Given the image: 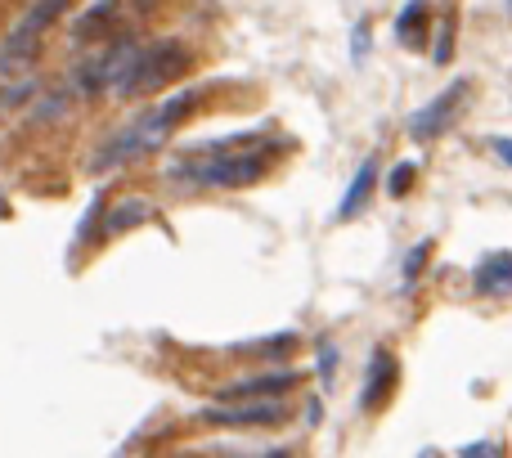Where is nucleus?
Masks as SVG:
<instances>
[{"label": "nucleus", "mask_w": 512, "mask_h": 458, "mask_svg": "<svg viewBox=\"0 0 512 458\" xmlns=\"http://www.w3.org/2000/svg\"><path fill=\"white\" fill-rule=\"evenodd\" d=\"M63 9H68V0H36V5L27 9V14L18 18L14 27H9L5 41H0V77L27 68V63L36 59V50H41V36L50 32L54 23H59Z\"/></svg>", "instance_id": "4"}, {"label": "nucleus", "mask_w": 512, "mask_h": 458, "mask_svg": "<svg viewBox=\"0 0 512 458\" xmlns=\"http://www.w3.org/2000/svg\"><path fill=\"white\" fill-rule=\"evenodd\" d=\"M203 99V90H176V95H167V99H158L153 108H144L140 117H131L126 126H117L113 135H108L104 144L95 149V158H90V171H113V167H126V162H135V158H144V153H153V149H162V144L171 140V131H176L180 122H185V113Z\"/></svg>", "instance_id": "2"}, {"label": "nucleus", "mask_w": 512, "mask_h": 458, "mask_svg": "<svg viewBox=\"0 0 512 458\" xmlns=\"http://www.w3.org/2000/svg\"><path fill=\"white\" fill-rule=\"evenodd\" d=\"M351 45H355V50H351L355 63H364V54H369V23H355V41Z\"/></svg>", "instance_id": "21"}, {"label": "nucleus", "mask_w": 512, "mask_h": 458, "mask_svg": "<svg viewBox=\"0 0 512 458\" xmlns=\"http://www.w3.org/2000/svg\"><path fill=\"white\" fill-rule=\"evenodd\" d=\"M319 378L324 382L337 378V346L333 342H319Z\"/></svg>", "instance_id": "18"}, {"label": "nucleus", "mask_w": 512, "mask_h": 458, "mask_svg": "<svg viewBox=\"0 0 512 458\" xmlns=\"http://www.w3.org/2000/svg\"><path fill=\"white\" fill-rule=\"evenodd\" d=\"M153 216H158L153 203H144V198H126V203L104 221V234H126L131 225H144V221H153Z\"/></svg>", "instance_id": "13"}, {"label": "nucleus", "mask_w": 512, "mask_h": 458, "mask_svg": "<svg viewBox=\"0 0 512 458\" xmlns=\"http://www.w3.org/2000/svg\"><path fill=\"white\" fill-rule=\"evenodd\" d=\"M292 351H297V333H270L265 342H239L234 346V355H270V360L292 355Z\"/></svg>", "instance_id": "15"}, {"label": "nucleus", "mask_w": 512, "mask_h": 458, "mask_svg": "<svg viewBox=\"0 0 512 458\" xmlns=\"http://www.w3.org/2000/svg\"><path fill=\"white\" fill-rule=\"evenodd\" d=\"M414 176H418L414 162H400V167H391V176H387V194H391V198H405V194H409V185H414Z\"/></svg>", "instance_id": "16"}, {"label": "nucleus", "mask_w": 512, "mask_h": 458, "mask_svg": "<svg viewBox=\"0 0 512 458\" xmlns=\"http://www.w3.org/2000/svg\"><path fill=\"white\" fill-rule=\"evenodd\" d=\"M450 45H454V23H445V27H441V36H436L432 59H436V63H450V54H454Z\"/></svg>", "instance_id": "20"}, {"label": "nucleus", "mask_w": 512, "mask_h": 458, "mask_svg": "<svg viewBox=\"0 0 512 458\" xmlns=\"http://www.w3.org/2000/svg\"><path fill=\"white\" fill-rule=\"evenodd\" d=\"M261 458H297L292 450H270V454H261Z\"/></svg>", "instance_id": "24"}, {"label": "nucleus", "mask_w": 512, "mask_h": 458, "mask_svg": "<svg viewBox=\"0 0 512 458\" xmlns=\"http://www.w3.org/2000/svg\"><path fill=\"white\" fill-rule=\"evenodd\" d=\"M185 72H189V50L180 41H149V45L135 41V50L126 54L122 72H117V81H113V95L117 99L153 95V90L171 86V81L185 77Z\"/></svg>", "instance_id": "3"}, {"label": "nucleus", "mask_w": 512, "mask_h": 458, "mask_svg": "<svg viewBox=\"0 0 512 458\" xmlns=\"http://www.w3.org/2000/svg\"><path fill=\"white\" fill-rule=\"evenodd\" d=\"M472 288L481 297H508L512 292V252H490L486 261L472 270Z\"/></svg>", "instance_id": "11"}, {"label": "nucleus", "mask_w": 512, "mask_h": 458, "mask_svg": "<svg viewBox=\"0 0 512 458\" xmlns=\"http://www.w3.org/2000/svg\"><path fill=\"white\" fill-rule=\"evenodd\" d=\"M319 418H324V405H319V400H310V405H306V423H310V427H315V423H319Z\"/></svg>", "instance_id": "23"}, {"label": "nucleus", "mask_w": 512, "mask_h": 458, "mask_svg": "<svg viewBox=\"0 0 512 458\" xmlns=\"http://www.w3.org/2000/svg\"><path fill=\"white\" fill-rule=\"evenodd\" d=\"M396 36L405 45H423L427 41V0H409L405 9H400V18H396Z\"/></svg>", "instance_id": "12"}, {"label": "nucleus", "mask_w": 512, "mask_h": 458, "mask_svg": "<svg viewBox=\"0 0 512 458\" xmlns=\"http://www.w3.org/2000/svg\"><path fill=\"white\" fill-rule=\"evenodd\" d=\"M301 382L297 369H270V373H256V378H239V382H225L221 387V400H274L283 391H292Z\"/></svg>", "instance_id": "8"}, {"label": "nucleus", "mask_w": 512, "mask_h": 458, "mask_svg": "<svg viewBox=\"0 0 512 458\" xmlns=\"http://www.w3.org/2000/svg\"><path fill=\"white\" fill-rule=\"evenodd\" d=\"M490 149H495L499 158H504L508 167H512V140H504V135H499V140H490Z\"/></svg>", "instance_id": "22"}, {"label": "nucleus", "mask_w": 512, "mask_h": 458, "mask_svg": "<svg viewBox=\"0 0 512 458\" xmlns=\"http://www.w3.org/2000/svg\"><path fill=\"white\" fill-rule=\"evenodd\" d=\"M373 189H378V158H364L360 171L351 176V185H346L342 203H337V221H355V216L369 207Z\"/></svg>", "instance_id": "10"}, {"label": "nucleus", "mask_w": 512, "mask_h": 458, "mask_svg": "<svg viewBox=\"0 0 512 458\" xmlns=\"http://www.w3.org/2000/svg\"><path fill=\"white\" fill-rule=\"evenodd\" d=\"M459 458H504V445H499V441H472Z\"/></svg>", "instance_id": "19"}, {"label": "nucleus", "mask_w": 512, "mask_h": 458, "mask_svg": "<svg viewBox=\"0 0 512 458\" xmlns=\"http://www.w3.org/2000/svg\"><path fill=\"white\" fill-rule=\"evenodd\" d=\"M427 256H432V243H414L409 247V256H405V288H414V279L423 274V265H427Z\"/></svg>", "instance_id": "17"}, {"label": "nucleus", "mask_w": 512, "mask_h": 458, "mask_svg": "<svg viewBox=\"0 0 512 458\" xmlns=\"http://www.w3.org/2000/svg\"><path fill=\"white\" fill-rule=\"evenodd\" d=\"M463 99H468V81L459 77V81H450V86H445L432 104H423L414 117H409V140L427 144V140H436V135H445L454 126V117H459Z\"/></svg>", "instance_id": "6"}, {"label": "nucleus", "mask_w": 512, "mask_h": 458, "mask_svg": "<svg viewBox=\"0 0 512 458\" xmlns=\"http://www.w3.org/2000/svg\"><path fill=\"white\" fill-rule=\"evenodd\" d=\"M131 50H135V36L126 32V36H117V41H108L104 50H95L90 59H81V68L72 72V90H68V95L95 99V95H104V90H113L117 72H122V63H126V54H131Z\"/></svg>", "instance_id": "5"}, {"label": "nucleus", "mask_w": 512, "mask_h": 458, "mask_svg": "<svg viewBox=\"0 0 512 458\" xmlns=\"http://www.w3.org/2000/svg\"><path fill=\"white\" fill-rule=\"evenodd\" d=\"M418 458H441V454H436V450H423V454H418Z\"/></svg>", "instance_id": "25"}, {"label": "nucleus", "mask_w": 512, "mask_h": 458, "mask_svg": "<svg viewBox=\"0 0 512 458\" xmlns=\"http://www.w3.org/2000/svg\"><path fill=\"white\" fill-rule=\"evenodd\" d=\"M508 9H512V0H508Z\"/></svg>", "instance_id": "26"}, {"label": "nucleus", "mask_w": 512, "mask_h": 458, "mask_svg": "<svg viewBox=\"0 0 512 458\" xmlns=\"http://www.w3.org/2000/svg\"><path fill=\"white\" fill-rule=\"evenodd\" d=\"M117 5H122V0H95V5H90V9H86V14H81V18H77V23H72V36H77V41H86V36L104 32V27H108V23H113Z\"/></svg>", "instance_id": "14"}, {"label": "nucleus", "mask_w": 512, "mask_h": 458, "mask_svg": "<svg viewBox=\"0 0 512 458\" xmlns=\"http://www.w3.org/2000/svg\"><path fill=\"white\" fill-rule=\"evenodd\" d=\"M279 158V140L274 135H230L221 140L207 158H185L167 171L176 185H194V189H243L256 185L265 171Z\"/></svg>", "instance_id": "1"}, {"label": "nucleus", "mask_w": 512, "mask_h": 458, "mask_svg": "<svg viewBox=\"0 0 512 458\" xmlns=\"http://www.w3.org/2000/svg\"><path fill=\"white\" fill-rule=\"evenodd\" d=\"M207 423L216 427H279L288 418L283 400H216L212 409H203Z\"/></svg>", "instance_id": "7"}, {"label": "nucleus", "mask_w": 512, "mask_h": 458, "mask_svg": "<svg viewBox=\"0 0 512 458\" xmlns=\"http://www.w3.org/2000/svg\"><path fill=\"white\" fill-rule=\"evenodd\" d=\"M391 387H396V355H391L387 346H378V351L369 355V378H364V391H360L364 414H373V409L391 396Z\"/></svg>", "instance_id": "9"}]
</instances>
